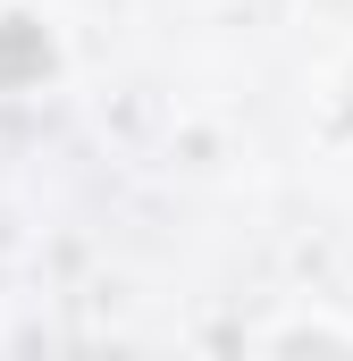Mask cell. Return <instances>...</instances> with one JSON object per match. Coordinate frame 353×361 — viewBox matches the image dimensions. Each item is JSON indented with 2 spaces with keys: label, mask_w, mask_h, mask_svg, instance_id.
<instances>
[{
  "label": "cell",
  "mask_w": 353,
  "mask_h": 361,
  "mask_svg": "<svg viewBox=\"0 0 353 361\" xmlns=\"http://www.w3.org/2000/svg\"><path fill=\"white\" fill-rule=\"evenodd\" d=\"M51 68V42L25 25V17H8L0 25V85H17V76H42Z\"/></svg>",
  "instance_id": "6da1fadb"
}]
</instances>
